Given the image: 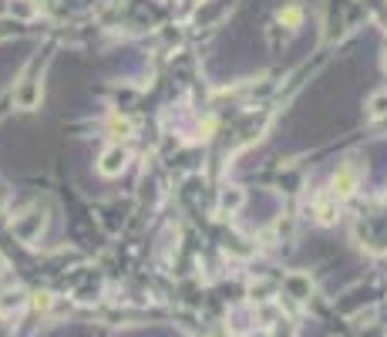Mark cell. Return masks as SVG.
<instances>
[{
    "label": "cell",
    "mask_w": 387,
    "mask_h": 337,
    "mask_svg": "<svg viewBox=\"0 0 387 337\" xmlns=\"http://www.w3.org/2000/svg\"><path fill=\"white\" fill-rule=\"evenodd\" d=\"M125 166H128V149H122V145H111V149H105L101 162H98L101 176H122Z\"/></svg>",
    "instance_id": "1"
},
{
    "label": "cell",
    "mask_w": 387,
    "mask_h": 337,
    "mask_svg": "<svg viewBox=\"0 0 387 337\" xmlns=\"http://www.w3.org/2000/svg\"><path fill=\"white\" fill-rule=\"evenodd\" d=\"M14 102L24 108V111H31V108L41 102V85H37V81H27L20 92H14Z\"/></svg>",
    "instance_id": "2"
},
{
    "label": "cell",
    "mask_w": 387,
    "mask_h": 337,
    "mask_svg": "<svg viewBox=\"0 0 387 337\" xmlns=\"http://www.w3.org/2000/svg\"><path fill=\"white\" fill-rule=\"evenodd\" d=\"M357 185V172L354 168H343L337 172V179H334V200H343V196H350Z\"/></svg>",
    "instance_id": "3"
},
{
    "label": "cell",
    "mask_w": 387,
    "mask_h": 337,
    "mask_svg": "<svg viewBox=\"0 0 387 337\" xmlns=\"http://www.w3.org/2000/svg\"><path fill=\"white\" fill-rule=\"evenodd\" d=\"M367 115L371 118H384L387 115V92H374L367 98Z\"/></svg>",
    "instance_id": "4"
},
{
    "label": "cell",
    "mask_w": 387,
    "mask_h": 337,
    "mask_svg": "<svg viewBox=\"0 0 387 337\" xmlns=\"http://www.w3.org/2000/svg\"><path fill=\"white\" fill-rule=\"evenodd\" d=\"M334 213H337V209H334L330 202H317V216H320V223H334Z\"/></svg>",
    "instance_id": "5"
},
{
    "label": "cell",
    "mask_w": 387,
    "mask_h": 337,
    "mask_svg": "<svg viewBox=\"0 0 387 337\" xmlns=\"http://www.w3.org/2000/svg\"><path fill=\"white\" fill-rule=\"evenodd\" d=\"M384 71H387V51H384Z\"/></svg>",
    "instance_id": "6"
}]
</instances>
